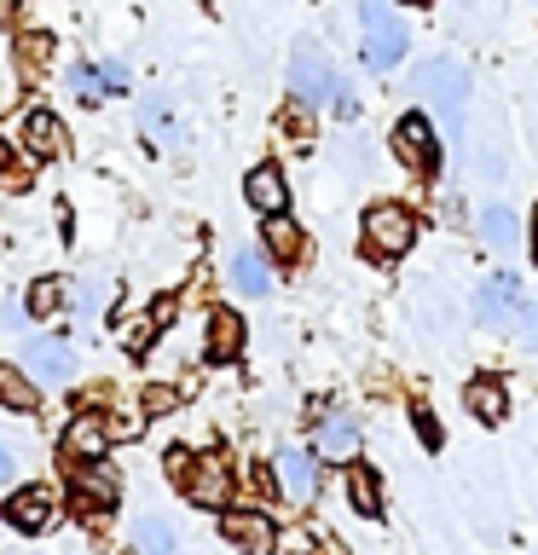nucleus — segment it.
I'll return each mask as SVG.
<instances>
[{
	"label": "nucleus",
	"instance_id": "nucleus-1",
	"mask_svg": "<svg viewBox=\"0 0 538 555\" xmlns=\"http://www.w3.org/2000/svg\"><path fill=\"white\" fill-rule=\"evenodd\" d=\"M359 24H364V47H359L364 69H394L406 59L411 35H406V24H399V12L388 0H359Z\"/></svg>",
	"mask_w": 538,
	"mask_h": 555
},
{
	"label": "nucleus",
	"instance_id": "nucleus-2",
	"mask_svg": "<svg viewBox=\"0 0 538 555\" xmlns=\"http://www.w3.org/2000/svg\"><path fill=\"white\" fill-rule=\"evenodd\" d=\"M417 93H423L434 111L446 116V133L463 139V111H469V69L451 59H428L417 69Z\"/></svg>",
	"mask_w": 538,
	"mask_h": 555
},
{
	"label": "nucleus",
	"instance_id": "nucleus-3",
	"mask_svg": "<svg viewBox=\"0 0 538 555\" xmlns=\"http://www.w3.org/2000/svg\"><path fill=\"white\" fill-rule=\"evenodd\" d=\"M336 81L342 76L330 69L319 41H295V52H290V93H295V104H330Z\"/></svg>",
	"mask_w": 538,
	"mask_h": 555
},
{
	"label": "nucleus",
	"instance_id": "nucleus-4",
	"mask_svg": "<svg viewBox=\"0 0 538 555\" xmlns=\"http://www.w3.org/2000/svg\"><path fill=\"white\" fill-rule=\"evenodd\" d=\"M29 371L35 388H69L76 382V347L59 341V336H35L24 341V359H17Z\"/></svg>",
	"mask_w": 538,
	"mask_h": 555
},
{
	"label": "nucleus",
	"instance_id": "nucleus-5",
	"mask_svg": "<svg viewBox=\"0 0 538 555\" xmlns=\"http://www.w3.org/2000/svg\"><path fill=\"white\" fill-rule=\"evenodd\" d=\"M364 243H371V255H406L417 243V220L399 203H376L364 215Z\"/></svg>",
	"mask_w": 538,
	"mask_h": 555
},
{
	"label": "nucleus",
	"instance_id": "nucleus-6",
	"mask_svg": "<svg viewBox=\"0 0 538 555\" xmlns=\"http://www.w3.org/2000/svg\"><path fill=\"white\" fill-rule=\"evenodd\" d=\"M220 532L238 555H272L278 550V527H272V515H260V509H232L220 520Z\"/></svg>",
	"mask_w": 538,
	"mask_h": 555
},
{
	"label": "nucleus",
	"instance_id": "nucleus-7",
	"mask_svg": "<svg viewBox=\"0 0 538 555\" xmlns=\"http://www.w3.org/2000/svg\"><path fill=\"white\" fill-rule=\"evenodd\" d=\"M521 307H527V301H521L515 278H481V289H475V324L503 330V324H515Z\"/></svg>",
	"mask_w": 538,
	"mask_h": 555
},
{
	"label": "nucleus",
	"instance_id": "nucleus-8",
	"mask_svg": "<svg viewBox=\"0 0 538 555\" xmlns=\"http://www.w3.org/2000/svg\"><path fill=\"white\" fill-rule=\"evenodd\" d=\"M394 156H399V163H406L411 173H428V168H434L440 145H434L428 116H399V121H394Z\"/></svg>",
	"mask_w": 538,
	"mask_h": 555
},
{
	"label": "nucleus",
	"instance_id": "nucleus-9",
	"mask_svg": "<svg viewBox=\"0 0 538 555\" xmlns=\"http://www.w3.org/2000/svg\"><path fill=\"white\" fill-rule=\"evenodd\" d=\"M272 475H278V492L290 503H312L319 498V463H312V451H278L272 457Z\"/></svg>",
	"mask_w": 538,
	"mask_h": 555
},
{
	"label": "nucleus",
	"instance_id": "nucleus-10",
	"mask_svg": "<svg viewBox=\"0 0 538 555\" xmlns=\"http://www.w3.org/2000/svg\"><path fill=\"white\" fill-rule=\"evenodd\" d=\"M111 307H116V278H104V272H87V278H76L69 312H76V324H81V330H99L104 319H111Z\"/></svg>",
	"mask_w": 538,
	"mask_h": 555
},
{
	"label": "nucleus",
	"instance_id": "nucleus-11",
	"mask_svg": "<svg viewBox=\"0 0 538 555\" xmlns=\"http://www.w3.org/2000/svg\"><path fill=\"white\" fill-rule=\"evenodd\" d=\"M180 492H185L191 503H203V509H220V503L232 498V475H226L220 457H191Z\"/></svg>",
	"mask_w": 538,
	"mask_h": 555
},
{
	"label": "nucleus",
	"instance_id": "nucleus-12",
	"mask_svg": "<svg viewBox=\"0 0 538 555\" xmlns=\"http://www.w3.org/2000/svg\"><path fill=\"white\" fill-rule=\"evenodd\" d=\"M359 451V423L347 411H330L319 428H312V457H330V463H347Z\"/></svg>",
	"mask_w": 538,
	"mask_h": 555
},
{
	"label": "nucleus",
	"instance_id": "nucleus-13",
	"mask_svg": "<svg viewBox=\"0 0 538 555\" xmlns=\"http://www.w3.org/2000/svg\"><path fill=\"white\" fill-rule=\"evenodd\" d=\"M64 457H81V463H99L104 457V446H111V434H104V416L93 411H81V416H69V428H64Z\"/></svg>",
	"mask_w": 538,
	"mask_h": 555
},
{
	"label": "nucleus",
	"instance_id": "nucleus-14",
	"mask_svg": "<svg viewBox=\"0 0 538 555\" xmlns=\"http://www.w3.org/2000/svg\"><path fill=\"white\" fill-rule=\"evenodd\" d=\"M243 197H249L255 215H284L290 185H284V173H278L272 163H260V168H249V180H243Z\"/></svg>",
	"mask_w": 538,
	"mask_h": 555
},
{
	"label": "nucleus",
	"instance_id": "nucleus-15",
	"mask_svg": "<svg viewBox=\"0 0 538 555\" xmlns=\"http://www.w3.org/2000/svg\"><path fill=\"white\" fill-rule=\"evenodd\" d=\"M481 243L492 255H515L521 249V220H515L510 203H486L481 208Z\"/></svg>",
	"mask_w": 538,
	"mask_h": 555
},
{
	"label": "nucleus",
	"instance_id": "nucleus-16",
	"mask_svg": "<svg viewBox=\"0 0 538 555\" xmlns=\"http://www.w3.org/2000/svg\"><path fill=\"white\" fill-rule=\"evenodd\" d=\"M7 515H12V527H24V532H41L52 515H59V503H52L47 486H24L12 503H7Z\"/></svg>",
	"mask_w": 538,
	"mask_h": 555
},
{
	"label": "nucleus",
	"instance_id": "nucleus-17",
	"mask_svg": "<svg viewBox=\"0 0 538 555\" xmlns=\"http://www.w3.org/2000/svg\"><path fill=\"white\" fill-rule=\"evenodd\" d=\"M24 151L29 156H64V121L52 116V111H29V121H24Z\"/></svg>",
	"mask_w": 538,
	"mask_h": 555
},
{
	"label": "nucleus",
	"instance_id": "nucleus-18",
	"mask_svg": "<svg viewBox=\"0 0 538 555\" xmlns=\"http://www.w3.org/2000/svg\"><path fill=\"white\" fill-rule=\"evenodd\" d=\"M226 272H232V289H238V295H249V301L272 295V267H267V260H260L255 249H238Z\"/></svg>",
	"mask_w": 538,
	"mask_h": 555
},
{
	"label": "nucleus",
	"instance_id": "nucleus-19",
	"mask_svg": "<svg viewBox=\"0 0 538 555\" xmlns=\"http://www.w3.org/2000/svg\"><path fill=\"white\" fill-rule=\"evenodd\" d=\"M203 353H208V359H238V353H243V319H238V312H208Z\"/></svg>",
	"mask_w": 538,
	"mask_h": 555
},
{
	"label": "nucleus",
	"instance_id": "nucleus-20",
	"mask_svg": "<svg viewBox=\"0 0 538 555\" xmlns=\"http://www.w3.org/2000/svg\"><path fill=\"white\" fill-rule=\"evenodd\" d=\"M463 405H469V416H475V423H503V416H510V393L498 388V382H469V393H463Z\"/></svg>",
	"mask_w": 538,
	"mask_h": 555
},
{
	"label": "nucleus",
	"instance_id": "nucleus-21",
	"mask_svg": "<svg viewBox=\"0 0 538 555\" xmlns=\"http://www.w3.org/2000/svg\"><path fill=\"white\" fill-rule=\"evenodd\" d=\"M0 405L7 411H35L41 405V388L29 382L24 364H0Z\"/></svg>",
	"mask_w": 538,
	"mask_h": 555
},
{
	"label": "nucleus",
	"instance_id": "nucleus-22",
	"mask_svg": "<svg viewBox=\"0 0 538 555\" xmlns=\"http://www.w3.org/2000/svg\"><path fill=\"white\" fill-rule=\"evenodd\" d=\"M139 133L163 139V145H174V139H180V121H174V111H168L163 93H145V99H139Z\"/></svg>",
	"mask_w": 538,
	"mask_h": 555
},
{
	"label": "nucleus",
	"instance_id": "nucleus-23",
	"mask_svg": "<svg viewBox=\"0 0 538 555\" xmlns=\"http://www.w3.org/2000/svg\"><path fill=\"white\" fill-rule=\"evenodd\" d=\"M24 307H29V319H52V312H64V307H69V289L59 284V278H35Z\"/></svg>",
	"mask_w": 538,
	"mask_h": 555
},
{
	"label": "nucleus",
	"instance_id": "nucleus-24",
	"mask_svg": "<svg viewBox=\"0 0 538 555\" xmlns=\"http://www.w3.org/2000/svg\"><path fill=\"white\" fill-rule=\"evenodd\" d=\"M267 249L278 260H295L302 255V225H295L290 215H267Z\"/></svg>",
	"mask_w": 538,
	"mask_h": 555
},
{
	"label": "nucleus",
	"instance_id": "nucleus-25",
	"mask_svg": "<svg viewBox=\"0 0 538 555\" xmlns=\"http://www.w3.org/2000/svg\"><path fill=\"white\" fill-rule=\"evenodd\" d=\"M347 498H354V509L359 515H382V492H376V475L371 468H347Z\"/></svg>",
	"mask_w": 538,
	"mask_h": 555
},
{
	"label": "nucleus",
	"instance_id": "nucleus-26",
	"mask_svg": "<svg viewBox=\"0 0 538 555\" xmlns=\"http://www.w3.org/2000/svg\"><path fill=\"white\" fill-rule=\"evenodd\" d=\"M139 550L145 555H174V527L168 520H139Z\"/></svg>",
	"mask_w": 538,
	"mask_h": 555
},
{
	"label": "nucleus",
	"instance_id": "nucleus-27",
	"mask_svg": "<svg viewBox=\"0 0 538 555\" xmlns=\"http://www.w3.org/2000/svg\"><path fill=\"white\" fill-rule=\"evenodd\" d=\"M69 87H76L81 104H99V99H104V76H99L93 64H76V69H69Z\"/></svg>",
	"mask_w": 538,
	"mask_h": 555
},
{
	"label": "nucleus",
	"instance_id": "nucleus-28",
	"mask_svg": "<svg viewBox=\"0 0 538 555\" xmlns=\"http://www.w3.org/2000/svg\"><path fill=\"white\" fill-rule=\"evenodd\" d=\"M104 434H111V440H133V434H145V411H116V416H104Z\"/></svg>",
	"mask_w": 538,
	"mask_h": 555
},
{
	"label": "nucleus",
	"instance_id": "nucleus-29",
	"mask_svg": "<svg viewBox=\"0 0 538 555\" xmlns=\"http://www.w3.org/2000/svg\"><path fill=\"white\" fill-rule=\"evenodd\" d=\"M81 492H87V498H99V503H111V498H116V475H111L104 463H99V468H87V475H81Z\"/></svg>",
	"mask_w": 538,
	"mask_h": 555
},
{
	"label": "nucleus",
	"instance_id": "nucleus-30",
	"mask_svg": "<svg viewBox=\"0 0 538 555\" xmlns=\"http://www.w3.org/2000/svg\"><path fill=\"white\" fill-rule=\"evenodd\" d=\"M515 330H521V347H527V353H538V301H527L515 312Z\"/></svg>",
	"mask_w": 538,
	"mask_h": 555
},
{
	"label": "nucleus",
	"instance_id": "nucleus-31",
	"mask_svg": "<svg viewBox=\"0 0 538 555\" xmlns=\"http://www.w3.org/2000/svg\"><path fill=\"white\" fill-rule=\"evenodd\" d=\"M174 405H180V393H174V388H145V399H139V411H145V416H163Z\"/></svg>",
	"mask_w": 538,
	"mask_h": 555
},
{
	"label": "nucleus",
	"instance_id": "nucleus-32",
	"mask_svg": "<svg viewBox=\"0 0 538 555\" xmlns=\"http://www.w3.org/2000/svg\"><path fill=\"white\" fill-rule=\"evenodd\" d=\"M475 173L498 185V180H503V156H498V151H481V156H475Z\"/></svg>",
	"mask_w": 538,
	"mask_h": 555
},
{
	"label": "nucleus",
	"instance_id": "nucleus-33",
	"mask_svg": "<svg viewBox=\"0 0 538 555\" xmlns=\"http://www.w3.org/2000/svg\"><path fill=\"white\" fill-rule=\"evenodd\" d=\"M99 76H104V87H116V93H121V87H128V64H121V59H104Z\"/></svg>",
	"mask_w": 538,
	"mask_h": 555
},
{
	"label": "nucleus",
	"instance_id": "nucleus-34",
	"mask_svg": "<svg viewBox=\"0 0 538 555\" xmlns=\"http://www.w3.org/2000/svg\"><path fill=\"white\" fill-rule=\"evenodd\" d=\"M47 35H29V41H24V64H47Z\"/></svg>",
	"mask_w": 538,
	"mask_h": 555
},
{
	"label": "nucleus",
	"instance_id": "nucleus-35",
	"mask_svg": "<svg viewBox=\"0 0 538 555\" xmlns=\"http://www.w3.org/2000/svg\"><path fill=\"white\" fill-rule=\"evenodd\" d=\"M185 468H191V451H168V480H174V486L185 480Z\"/></svg>",
	"mask_w": 538,
	"mask_h": 555
},
{
	"label": "nucleus",
	"instance_id": "nucleus-36",
	"mask_svg": "<svg viewBox=\"0 0 538 555\" xmlns=\"http://www.w3.org/2000/svg\"><path fill=\"white\" fill-rule=\"evenodd\" d=\"M12 475H17V451H12L7 440H0V486H7Z\"/></svg>",
	"mask_w": 538,
	"mask_h": 555
},
{
	"label": "nucleus",
	"instance_id": "nucleus-37",
	"mask_svg": "<svg viewBox=\"0 0 538 555\" xmlns=\"http://www.w3.org/2000/svg\"><path fill=\"white\" fill-rule=\"evenodd\" d=\"M417 428H423V440H428V446L440 440V428H434V416H428V411H417Z\"/></svg>",
	"mask_w": 538,
	"mask_h": 555
},
{
	"label": "nucleus",
	"instance_id": "nucleus-38",
	"mask_svg": "<svg viewBox=\"0 0 538 555\" xmlns=\"http://www.w3.org/2000/svg\"><path fill=\"white\" fill-rule=\"evenodd\" d=\"M168 319H174V301H168V295H163V301L151 307V324H168Z\"/></svg>",
	"mask_w": 538,
	"mask_h": 555
},
{
	"label": "nucleus",
	"instance_id": "nucleus-39",
	"mask_svg": "<svg viewBox=\"0 0 538 555\" xmlns=\"http://www.w3.org/2000/svg\"><path fill=\"white\" fill-rule=\"evenodd\" d=\"M527 232H533V237H527V249H533V260H538V208H533V225H527Z\"/></svg>",
	"mask_w": 538,
	"mask_h": 555
},
{
	"label": "nucleus",
	"instance_id": "nucleus-40",
	"mask_svg": "<svg viewBox=\"0 0 538 555\" xmlns=\"http://www.w3.org/2000/svg\"><path fill=\"white\" fill-rule=\"evenodd\" d=\"M17 12V0H0V24H7V17Z\"/></svg>",
	"mask_w": 538,
	"mask_h": 555
},
{
	"label": "nucleus",
	"instance_id": "nucleus-41",
	"mask_svg": "<svg viewBox=\"0 0 538 555\" xmlns=\"http://www.w3.org/2000/svg\"><path fill=\"white\" fill-rule=\"evenodd\" d=\"M7 163H12V151H7V145H0V168H7Z\"/></svg>",
	"mask_w": 538,
	"mask_h": 555
},
{
	"label": "nucleus",
	"instance_id": "nucleus-42",
	"mask_svg": "<svg viewBox=\"0 0 538 555\" xmlns=\"http://www.w3.org/2000/svg\"><path fill=\"white\" fill-rule=\"evenodd\" d=\"M406 7H428V0H406Z\"/></svg>",
	"mask_w": 538,
	"mask_h": 555
}]
</instances>
